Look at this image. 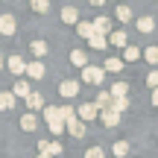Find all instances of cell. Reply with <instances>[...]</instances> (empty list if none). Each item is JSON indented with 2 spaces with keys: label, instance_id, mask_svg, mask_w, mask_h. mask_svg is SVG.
<instances>
[{
  "label": "cell",
  "instance_id": "obj_1",
  "mask_svg": "<svg viewBox=\"0 0 158 158\" xmlns=\"http://www.w3.org/2000/svg\"><path fill=\"white\" fill-rule=\"evenodd\" d=\"M44 123L50 126L53 135H62L64 132V120H62V111L56 106H44Z\"/></svg>",
  "mask_w": 158,
  "mask_h": 158
},
{
  "label": "cell",
  "instance_id": "obj_2",
  "mask_svg": "<svg viewBox=\"0 0 158 158\" xmlns=\"http://www.w3.org/2000/svg\"><path fill=\"white\" fill-rule=\"evenodd\" d=\"M82 79L88 85H102V79H106V70L97 68V64H85L82 68Z\"/></svg>",
  "mask_w": 158,
  "mask_h": 158
},
{
  "label": "cell",
  "instance_id": "obj_3",
  "mask_svg": "<svg viewBox=\"0 0 158 158\" xmlns=\"http://www.w3.org/2000/svg\"><path fill=\"white\" fill-rule=\"evenodd\" d=\"M38 149H41V152H44V155H53V158H56V155H62V143H59V141H38Z\"/></svg>",
  "mask_w": 158,
  "mask_h": 158
},
{
  "label": "cell",
  "instance_id": "obj_4",
  "mask_svg": "<svg viewBox=\"0 0 158 158\" xmlns=\"http://www.w3.org/2000/svg\"><path fill=\"white\" fill-rule=\"evenodd\" d=\"M18 32V23L12 15H0V35H15Z\"/></svg>",
  "mask_w": 158,
  "mask_h": 158
},
{
  "label": "cell",
  "instance_id": "obj_5",
  "mask_svg": "<svg viewBox=\"0 0 158 158\" xmlns=\"http://www.w3.org/2000/svg\"><path fill=\"white\" fill-rule=\"evenodd\" d=\"M9 70L15 76H23V73H27V62H23L21 56H9Z\"/></svg>",
  "mask_w": 158,
  "mask_h": 158
},
{
  "label": "cell",
  "instance_id": "obj_6",
  "mask_svg": "<svg viewBox=\"0 0 158 158\" xmlns=\"http://www.w3.org/2000/svg\"><path fill=\"white\" fill-rule=\"evenodd\" d=\"M27 106H29V111H38V108H44V94H38V91H32V94L27 97Z\"/></svg>",
  "mask_w": 158,
  "mask_h": 158
},
{
  "label": "cell",
  "instance_id": "obj_7",
  "mask_svg": "<svg viewBox=\"0 0 158 158\" xmlns=\"http://www.w3.org/2000/svg\"><path fill=\"white\" fill-rule=\"evenodd\" d=\"M94 32H100V35H106V32H111V21H108L106 15H100V18H94Z\"/></svg>",
  "mask_w": 158,
  "mask_h": 158
},
{
  "label": "cell",
  "instance_id": "obj_8",
  "mask_svg": "<svg viewBox=\"0 0 158 158\" xmlns=\"http://www.w3.org/2000/svg\"><path fill=\"white\" fill-rule=\"evenodd\" d=\"M94 106H97V111L108 108V106H111V91H100V94L94 97Z\"/></svg>",
  "mask_w": 158,
  "mask_h": 158
},
{
  "label": "cell",
  "instance_id": "obj_9",
  "mask_svg": "<svg viewBox=\"0 0 158 158\" xmlns=\"http://www.w3.org/2000/svg\"><path fill=\"white\" fill-rule=\"evenodd\" d=\"M88 47H91V50H106V47H108V38H106V35H100V32H94L88 38Z\"/></svg>",
  "mask_w": 158,
  "mask_h": 158
},
{
  "label": "cell",
  "instance_id": "obj_10",
  "mask_svg": "<svg viewBox=\"0 0 158 158\" xmlns=\"http://www.w3.org/2000/svg\"><path fill=\"white\" fill-rule=\"evenodd\" d=\"M97 114H100V111H97L94 102H82V106H79V117H82V120H94Z\"/></svg>",
  "mask_w": 158,
  "mask_h": 158
},
{
  "label": "cell",
  "instance_id": "obj_11",
  "mask_svg": "<svg viewBox=\"0 0 158 158\" xmlns=\"http://www.w3.org/2000/svg\"><path fill=\"white\" fill-rule=\"evenodd\" d=\"M44 73H47V70H44V64H41V62H29V64H27V76L44 79Z\"/></svg>",
  "mask_w": 158,
  "mask_h": 158
},
{
  "label": "cell",
  "instance_id": "obj_12",
  "mask_svg": "<svg viewBox=\"0 0 158 158\" xmlns=\"http://www.w3.org/2000/svg\"><path fill=\"white\" fill-rule=\"evenodd\" d=\"M59 91H62V97H76V94H79V82H73V79H64Z\"/></svg>",
  "mask_w": 158,
  "mask_h": 158
},
{
  "label": "cell",
  "instance_id": "obj_13",
  "mask_svg": "<svg viewBox=\"0 0 158 158\" xmlns=\"http://www.w3.org/2000/svg\"><path fill=\"white\" fill-rule=\"evenodd\" d=\"M64 129H68V132H70V135H73V138H82V135H85V126L79 123V117L68 120V123H64Z\"/></svg>",
  "mask_w": 158,
  "mask_h": 158
},
{
  "label": "cell",
  "instance_id": "obj_14",
  "mask_svg": "<svg viewBox=\"0 0 158 158\" xmlns=\"http://www.w3.org/2000/svg\"><path fill=\"white\" fill-rule=\"evenodd\" d=\"M76 35L79 38H91V35H94V23L91 21H79L76 23Z\"/></svg>",
  "mask_w": 158,
  "mask_h": 158
},
{
  "label": "cell",
  "instance_id": "obj_15",
  "mask_svg": "<svg viewBox=\"0 0 158 158\" xmlns=\"http://www.w3.org/2000/svg\"><path fill=\"white\" fill-rule=\"evenodd\" d=\"M141 56H143V50H138L135 44H126L123 47V59H126V62H138Z\"/></svg>",
  "mask_w": 158,
  "mask_h": 158
},
{
  "label": "cell",
  "instance_id": "obj_16",
  "mask_svg": "<svg viewBox=\"0 0 158 158\" xmlns=\"http://www.w3.org/2000/svg\"><path fill=\"white\" fill-rule=\"evenodd\" d=\"M35 126H38V117H35L32 111L21 117V129H23V132H35Z\"/></svg>",
  "mask_w": 158,
  "mask_h": 158
},
{
  "label": "cell",
  "instance_id": "obj_17",
  "mask_svg": "<svg viewBox=\"0 0 158 158\" xmlns=\"http://www.w3.org/2000/svg\"><path fill=\"white\" fill-rule=\"evenodd\" d=\"M62 21H64V23H79L76 6H64V9H62Z\"/></svg>",
  "mask_w": 158,
  "mask_h": 158
},
{
  "label": "cell",
  "instance_id": "obj_18",
  "mask_svg": "<svg viewBox=\"0 0 158 158\" xmlns=\"http://www.w3.org/2000/svg\"><path fill=\"white\" fill-rule=\"evenodd\" d=\"M12 106H15V94L12 91H3L0 94V111H12Z\"/></svg>",
  "mask_w": 158,
  "mask_h": 158
},
{
  "label": "cell",
  "instance_id": "obj_19",
  "mask_svg": "<svg viewBox=\"0 0 158 158\" xmlns=\"http://www.w3.org/2000/svg\"><path fill=\"white\" fill-rule=\"evenodd\" d=\"M155 29V21H152V15H143V18H138V32H152Z\"/></svg>",
  "mask_w": 158,
  "mask_h": 158
},
{
  "label": "cell",
  "instance_id": "obj_20",
  "mask_svg": "<svg viewBox=\"0 0 158 158\" xmlns=\"http://www.w3.org/2000/svg\"><path fill=\"white\" fill-rule=\"evenodd\" d=\"M102 123H106V126H117L120 123V114L114 111V108H102Z\"/></svg>",
  "mask_w": 158,
  "mask_h": 158
},
{
  "label": "cell",
  "instance_id": "obj_21",
  "mask_svg": "<svg viewBox=\"0 0 158 158\" xmlns=\"http://www.w3.org/2000/svg\"><path fill=\"white\" fill-rule=\"evenodd\" d=\"M12 94H15V97H23V100H27V97L32 94V91H29V82H27V79H18V85H15V91H12Z\"/></svg>",
  "mask_w": 158,
  "mask_h": 158
},
{
  "label": "cell",
  "instance_id": "obj_22",
  "mask_svg": "<svg viewBox=\"0 0 158 158\" xmlns=\"http://www.w3.org/2000/svg\"><path fill=\"white\" fill-rule=\"evenodd\" d=\"M126 94H129V85H126V82H114V88H111V100H123Z\"/></svg>",
  "mask_w": 158,
  "mask_h": 158
},
{
  "label": "cell",
  "instance_id": "obj_23",
  "mask_svg": "<svg viewBox=\"0 0 158 158\" xmlns=\"http://www.w3.org/2000/svg\"><path fill=\"white\" fill-rule=\"evenodd\" d=\"M70 62H73L76 68H85V64H88V53L85 50H73L70 53Z\"/></svg>",
  "mask_w": 158,
  "mask_h": 158
},
{
  "label": "cell",
  "instance_id": "obj_24",
  "mask_svg": "<svg viewBox=\"0 0 158 158\" xmlns=\"http://www.w3.org/2000/svg\"><path fill=\"white\" fill-rule=\"evenodd\" d=\"M108 41H111L114 47H126V44H129V41H126V32H123V29H114V32H111V38H108Z\"/></svg>",
  "mask_w": 158,
  "mask_h": 158
},
{
  "label": "cell",
  "instance_id": "obj_25",
  "mask_svg": "<svg viewBox=\"0 0 158 158\" xmlns=\"http://www.w3.org/2000/svg\"><path fill=\"white\" fill-rule=\"evenodd\" d=\"M29 6H32L38 15H47V12H50V0H29Z\"/></svg>",
  "mask_w": 158,
  "mask_h": 158
},
{
  "label": "cell",
  "instance_id": "obj_26",
  "mask_svg": "<svg viewBox=\"0 0 158 158\" xmlns=\"http://www.w3.org/2000/svg\"><path fill=\"white\" fill-rule=\"evenodd\" d=\"M117 158H123V155H129V141H117L114 143V149H111Z\"/></svg>",
  "mask_w": 158,
  "mask_h": 158
},
{
  "label": "cell",
  "instance_id": "obj_27",
  "mask_svg": "<svg viewBox=\"0 0 158 158\" xmlns=\"http://www.w3.org/2000/svg\"><path fill=\"white\" fill-rule=\"evenodd\" d=\"M32 56H38V59H41V56H47V41H41V38H38V41H32Z\"/></svg>",
  "mask_w": 158,
  "mask_h": 158
},
{
  "label": "cell",
  "instance_id": "obj_28",
  "mask_svg": "<svg viewBox=\"0 0 158 158\" xmlns=\"http://www.w3.org/2000/svg\"><path fill=\"white\" fill-rule=\"evenodd\" d=\"M120 68H123V62H120V59H106V68H102V70H108V73H117Z\"/></svg>",
  "mask_w": 158,
  "mask_h": 158
},
{
  "label": "cell",
  "instance_id": "obj_29",
  "mask_svg": "<svg viewBox=\"0 0 158 158\" xmlns=\"http://www.w3.org/2000/svg\"><path fill=\"white\" fill-rule=\"evenodd\" d=\"M117 18H120V21H123V23H129L132 21V9H129V6H117Z\"/></svg>",
  "mask_w": 158,
  "mask_h": 158
},
{
  "label": "cell",
  "instance_id": "obj_30",
  "mask_svg": "<svg viewBox=\"0 0 158 158\" xmlns=\"http://www.w3.org/2000/svg\"><path fill=\"white\" fill-rule=\"evenodd\" d=\"M108 108H114L117 114H123L126 108H129V100H126V97H123V100H111V106H108Z\"/></svg>",
  "mask_w": 158,
  "mask_h": 158
},
{
  "label": "cell",
  "instance_id": "obj_31",
  "mask_svg": "<svg viewBox=\"0 0 158 158\" xmlns=\"http://www.w3.org/2000/svg\"><path fill=\"white\" fill-rule=\"evenodd\" d=\"M143 59H147L149 64H158V47H147V50H143Z\"/></svg>",
  "mask_w": 158,
  "mask_h": 158
},
{
  "label": "cell",
  "instance_id": "obj_32",
  "mask_svg": "<svg viewBox=\"0 0 158 158\" xmlns=\"http://www.w3.org/2000/svg\"><path fill=\"white\" fill-rule=\"evenodd\" d=\"M59 111H62V120H64V123H68V120H73V117H76V111H73V106H62V108H59Z\"/></svg>",
  "mask_w": 158,
  "mask_h": 158
},
{
  "label": "cell",
  "instance_id": "obj_33",
  "mask_svg": "<svg viewBox=\"0 0 158 158\" xmlns=\"http://www.w3.org/2000/svg\"><path fill=\"white\" fill-rule=\"evenodd\" d=\"M85 158H106V149L102 147H91L88 152H85Z\"/></svg>",
  "mask_w": 158,
  "mask_h": 158
},
{
  "label": "cell",
  "instance_id": "obj_34",
  "mask_svg": "<svg viewBox=\"0 0 158 158\" xmlns=\"http://www.w3.org/2000/svg\"><path fill=\"white\" fill-rule=\"evenodd\" d=\"M147 85L149 88H158V70H149L147 73Z\"/></svg>",
  "mask_w": 158,
  "mask_h": 158
},
{
  "label": "cell",
  "instance_id": "obj_35",
  "mask_svg": "<svg viewBox=\"0 0 158 158\" xmlns=\"http://www.w3.org/2000/svg\"><path fill=\"white\" fill-rule=\"evenodd\" d=\"M91 6H106V0H88Z\"/></svg>",
  "mask_w": 158,
  "mask_h": 158
},
{
  "label": "cell",
  "instance_id": "obj_36",
  "mask_svg": "<svg viewBox=\"0 0 158 158\" xmlns=\"http://www.w3.org/2000/svg\"><path fill=\"white\" fill-rule=\"evenodd\" d=\"M152 106H158V88L152 91Z\"/></svg>",
  "mask_w": 158,
  "mask_h": 158
},
{
  "label": "cell",
  "instance_id": "obj_37",
  "mask_svg": "<svg viewBox=\"0 0 158 158\" xmlns=\"http://www.w3.org/2000/svg\"><path fill=\"white\" fill-rule=\"evenodd\" d=\"M38 158H53V155H44V152H41V155H38Z\"/></svg>",
  "mask_w": 158,
  "mask_h": 158
},
{
  "label": "cell",
  "instance_id": "obj_38",
  "mask_svg": "<svg viewBox=\"0 0 158 158\" xmlns=\"http://www.w3.org/2000/svg\"><path fill=\"white\" fill-rule=\"evenodd\" d=\"M0 68H3V56H0Z\"/></svg>",
  "mask_w": 158,
  "mask_h": 158
}]
</instances>
